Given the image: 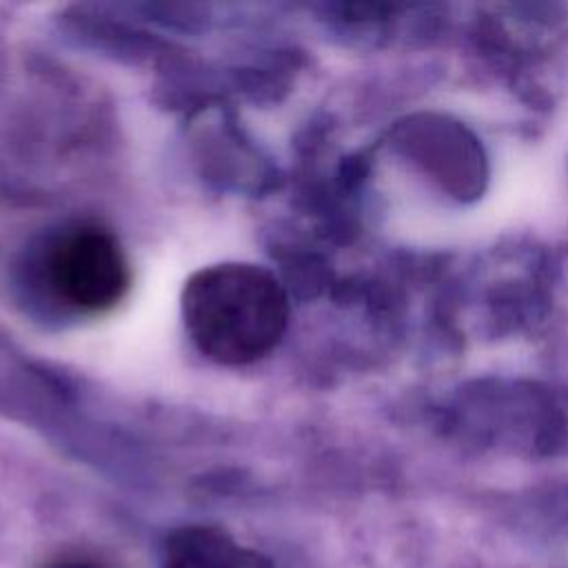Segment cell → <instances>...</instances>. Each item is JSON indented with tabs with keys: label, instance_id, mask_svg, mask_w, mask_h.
Listing matches in <instances>:
<instances>
[{
	"label": "cell",
	"instance_id": "cell-2",
	"mask_svg": "<svg viewBox=\"0 0 568 568\" xmlns=\"http://www.w3.org/2000/svg\"><path fill=\"white\" fill-rule=\"evenodd\" d=\"M44 282L69 308L102 313L129 291V260L113 233L95 224H75L58 233L44 251Z\"/></svg>",
	"mask_w": 568,
	"mask_h": 568
},
{
	"label": "cell",
	"instance_id": "cell-4",
	"mask_svg": "<svg viewBox=\"0 0 568 568\" xmlns=\"http://www.w3.org/2000/svg\"><path fill=\"white\" fill-rule=\"evenodd\" d=\"M47 568H104L98 559L87 555H62L53 559Z\"/></svg>",
	"mask_w": 568,
	"mask_h": 568
},
{
	"label": "cell",
	"instance_id": "cell-1",
	"mask_svg": "<svg viewBox=\"0 0 568 568\" xmlns=\"http://www.w3.org/2000/svg\"><path fill=\"white\" fill-rule=\"evenodd\" d=\"M180 306L193 346L222 366L266 357L288 324L280 280L251 262H220L195 271L182 288Z\"/></svg>",
	"mask_w": 568,
	"mask_h": 568
},
{
	"label": "cell",
	"instance_id": "cell-3",
	"mask_svg": "<svg viewBox=\"0 0 568 568\" xmlns=\"http://www.w3.org/2000/svg\"><path fill=\"white\" fill-rule=\"evenodd\" d=\"M162 568H273L271 561L237 546L224 530L189 526L171 535Z\"/></svg>",
	"mask_w": 568,
	"mask_h": 568
}]
</instances>
